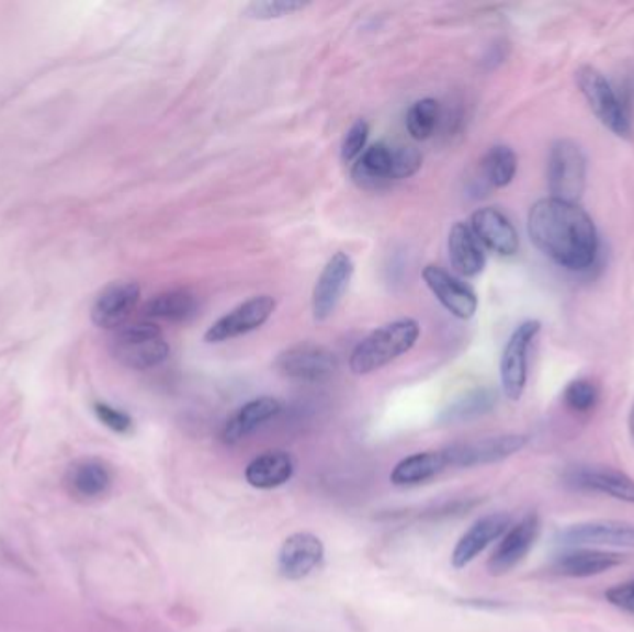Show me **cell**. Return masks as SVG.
Listing matches in <instances>:
<instances>
[{
    "label": "cell",
    "instance_id": "7c38bea8",
    "mask_svg": "<svg viewBox=\"0 0 634 632\" xmlns=\"http://www.w3.org/2000/svg\"><path fill=\"white\" fill-rule=\"evenodd\" d=\"M354 274L353 258L348 252H336L317 276L312 292V314L317 323L327 321L348 292Z\"/></svg>",
    "mask_w": 634,
    "mask_h": 632
},
{
    "label": "cell",
    "instance_id": "d4e9b609",
    "mask_svg": "<svg viewBox=\"0 0 634 632\" xmlns=\"http://www.w3.org/2000/svg\"><path fill=\"white\" fill-rule=\"evenodd\" d=\"M112 472L101 460H80L71 465L67 484L75 496L80 499H99L106 496L112 488Z\"/></svg>",
    "mask_w": 634,
    "mask_h": 632
},
{
    "label": "cell",
    "instance_id": "30bf717a",
    "mask_svg": "<svg viewBox=\"0 0 634 632\" xmlns=\"http://www.w3.org/2000/svg\"><path fill=\"white\" fill-rule=\"evenodd\" d=\"M276 308V301L270 295H258L249 298L246 303L236 306L233 311L219 317L216 323L210 325L204 332L206 343H225V341L249 335L258 330L263 323H268Z\"/></svg>",
    "mask_w": 634,
    "mask_h": 632
},
{
    "label": "cell",
    "instance_id": "603a6c76",
    "mask_svg": "<svg viewBox=\"0 0 634 632\" xmlns=\"http://www.w3.org/2000/svg\"><path fill=\"white\" fill-rule=\"evenodd\" d=\"M295 464L286 451H265L246 467V481L257 489L281 488L294 477Z\"/></svg>",
    "mask_w": 634,
    "mask_h": 632
},
{
    "label": "cell",
    "instance_id": "f1b7e54d",
    "mask_svg": "<svg viewBox=\"0 0 634 632\" xmlns=\"http://www.w3.org/2000/svg\"><path fill=\"white\" fill-rule=\"evenodd\" d=\"M440 121V102L437 99H421L414 102L407 114V131L414 139L426 142L432 137Z\"/></svg>",
    "mask_w": 634,
    "mask_h": 632
},
{
    "label": "cell",
    "instance_id": "52a82bcc",
    "mask_svg": "<svg viewBox=\"0 0 634 632\" xmlns=\"http://www.w3.org/2000/svg\"><path fill=\"white\" fill-rule=\"evenodd\" d=\"M275 368L282 376L301 382H325L340 368L335 352L324 346L303 341L287 347L276 357Z\"/></svg>",
    "mask_w": 634,
    "mask_h": 632
},
{
    "label": "cell",
    "instance_id": "44dd1931",
    "mask_svg": "<svg viewBox=\"0 0 634 632\" xmlns=\"http://www.w3.org/2000/svg\"><path fill=\"white\" fill-rule=\"evenodd\" d=\"M392 169H394V147L381 142L365 147L359 160L354 161L351 177L354 184L362 190H381L389 182H394Z\"/></svg>",
    "mask_w": 634,
    "mask_h": 632
},
{
    "label": "cell",
    "instance_id": "3957f363",
    "mask_svg": "<svg viewBox=\"0 0 634 632\" xmlns=\"http://www.w3.org/2000/svg\"><path fill=\"white\" fill-rule=\"evenodd\" d=\"M114 359L131 370H152L168 360L171 347L152 321L132 323L117 328L112 338Z\"/></svg>",
    "mask_w": 634,
    "mask_h": 632
},
{
    "label": "cell",
    "instance_id": "4fadbf2b",
    "mask_svg": "<svg viewBox=\"0 0 634 632\" xmlns=\"http://www.w3.org/2000/svg\"><path fill=\"white\" fill-rule=\"evenodd\" d=\"M540 532H542V519L536 512H529L518 523L510 526L488 561L490 575L501 577L512 572L516 566H520L534 548Z\"/></svg>",
    "mask_w": 634,
    "mask_h": 632
},
{
    "label": "cell",
    "instance_id": "d6a6232c",
    "mask_svg": "<svg viewBox=\"0 0 634 632\" xmlns=\"http://www.w3.org/2000/svg\"><path fill=\"white\" fill-rule=\"evenodd\" d=\"M421 153L414 147H394V169H392V179L405 180L410 179L421 169Z\"/></svg>",
    "mask_w": 634,
    "mask_h": 632
},
{
    "label": "cell",
    "instance_id": "4316f807",
    "mask_svg": "<svg viewBox=\"0 0 634 632\" xmlns=\"http://www.w3.org/2000/svg\"><path fill=\"white\" fill-rule=\"evenodd\" d=\"M497 405V394L491 388L473 390L469 394L462 395L453 405H449L442 414L443 421L455 424V421H469V419L480 418L488 411L494 410Z\"/></svg>",
    "mask_w": 634,
    "mask_h": 632
},
{
    "label": "cell",
    "instance_id": "83f0119b",
    "mask_svg": "<svg viewBox=\"0 0 634 632\" xmlns=\"http://www.w3.org/2000/svg\"><path fill=\"white\" fill-rule=\"evenodd\" d=\"M518 171V156L509 145H494L483 158V174L494 188H507Z\"/></svg>",
    "mask_w": 634,
    "mask_h": 632
},
{
    "label": "cell",
    "instance_id": "8fae6325",
    "mask_svg": "<svg viewBox=\"0 0 634 632\" xmlns=\"http://www.w3.org/2000/svg\"><path fill=\"white\" fill-rule=\"evenodd\" d=\"M564 483L579 492L601 494L634 505V478L609 465H571L564 472Z\"/></svg>",
    "mask_w": 634,
    "mask_h": 632
},
{
    "label": "cell",
    "instance_id": "7a4b0ae2",
    "mask_svg": "<svg viewBox=\"0 0 634 632\" xmlns=\"http://www.w3.org/2000/svg\"><path fill=\"white\" fill-rule=\"evenodd\" d=\"M421 335L419 323L412 317H401L375 328L372 335L365 336L359 346L354 347L349 359V368L354 375H370L383 370L403 354H407Z\"/></svg>",
    "mask_w": 634,
    "mask_h": 632
},
{
    "label": "cell",
    "instance_id": "836d02e7",
    "mask_svg": "<svg viewBox=\"0 0 634 632\" xmlns=\"http://www.w3.org/2000/svg\"><path fill=\"white\" fill-rule=\"evenodd\" d=\"M93 410H95L99 421L104 427H109L110 430L117 432V435H128L134 429V421H132L131 416L126 411L115 408V406L106 405V403H97L93 406Z\"/></svg>",
    "mask_w": 634,
    "mask_h": 632
},
{
    "label": "cell",
    "instance_id": "d6986e66",
    "mask_svg": "<svg viewBox=\"0 0 634 632\" xmlns=\"http://www.w3.org/2000/svg\"><path fill=\"white\" fill-rule=\"evenodd\" d=\"M622 555L603 549L575 548L553 562V573L568 579H588L611 572L622 564Z\"/></svg>",
    "mask_w": 634,
    "mask_h": 632
},
{
    "label": "cell",
    "instance_id": "2e32d148",
    "mask_svg": "<svg viewBox=\"0 0 634 632\" xmlns=\"http://www.w3.org/2000/svg\"><path fill=\"white\" fill-rule=\"evenodd\" d=\"M469 227L480 244L499 257H514L520 249L518 230L501 210L486 206L473 212Z\"/></svg>",
    "mask_w": 634,
    "mask_h": 632
},
{
    "label": "cell",
    "instance_id": "cb8c5ba5",
    "mask_svg": "<svg viewBox=\"0 0 634 632\" xmlns=\"http://www.w3.org/2000/svg\"><path fill=\"white\" fill-rule=\"evenodd\" d=\"M445 470H449V462L443 449L426 451V453L412 454V456L403 459L399 464L395 465L389 481L399 488L419 486V484L429 483L431 478L438 477Z\"/></svg>",
    "mask_w": 634,
    "mask_h": 632
},
{
    "label": "cell",
    "instance_id": "9a60e30c",
    "mask_svg": "<svg viewBox=\"0 0 634 632\" xmlns=\"http://www.w3.org/2000/svg\"><path fill=\"white\" fill-rule=\"evenodd\" d=\"M324 542L312 532H295L287 537L276 556V567L287 580L308 577L324 562Z\"/></svg>",
    "mask_w": 634,
    "mask_h": 632
},
{
    "label": "cell",
    "instance_id": "4dcf8cb0",
    "mask_svg": "<svg viewBox=\"0 0 634 632\" xmlns=\"http://www.w3.org/2000/svg\"><path fill=\"white\" fill-rule=\"evenodd\" d=\"M310 7L306 2L295 0H265V2H251L244 8V18L252 21H273V19L286 18L292 13L303 12Z\"/></svg>",
    "mask_w": 634,
    "mask_h": 632
},
{
    "label": "cell",
    "instance_id": "e0dca14e",
    "mask_svg": "<svg viewBox=\"0 0 634 632\" xmlns=\"http://www.w3.org/2000/svg\"><path fill=\"white\" fill-rule=\"evenodd\" d=\"M139 297L141 287L136 282H114L97 297L91 308V319L101 328L125 327L132 312L138 306Z\"/></svg>",
    "mask_w": 634,
    "mask_h": 632
},
{
    "label": "cell",
    "instance_id": "f546056e",
    "mask_svg": "<svg viewBox=\"0 0 634 632\" xmlns=\"http://www.w3.org/2000/svg\"><path fill=\"white\" fill-rule=\"evenodd\" d=\"M563 400L575 414H588L598 405V386L588 379H575L564 388Z\"/></svg>",
    "mask_w": 634,
    "mask_h": 632
},
{
    "label": "cell",
    "instance_id": "ba28073f",
    "mask_svg": "<svg viewBox=\"0 0 634 632\" xmlns=\"http://www.w3.org/2000/svg\"><path fill=\"white\" fill-rule=\"evenodd\" d=\"M555 540L569 548L634 549V523L620 519H590L564 527L555 534Z\"/></svg>",
    "mask_w": 634,
    "mask_h": 632
},
{
    "label": "cell",
    "instance_id": "8992f818",
    "mask_svg": "<svg viewBox=\"0 0 634 632\" xmlns=\"http://www.w3.org/2000/svg\"><path fill=\"white\" fill-rule=\"evenodd\" d=\"M540 321L529 319L521 323L510 336L503 354H501V388L507 399L520 400L525 394L527 379H529V351L539 336Z\"/></svg>",
    "mask_w": 634,
    "mask_h": 632
},
{
    "label": "cell",
    "instance_id": "6da1fadb",
    "mask_svg": "<svg viewBox=\"0 0 634 632\" xmlns=\"http://www.w3.org/2000/svg\"><path fill=\"white\" fill-rule=\"evenodd\" d=\"M527 233L542 255L569 271H587L598 258V228L579 204L540 199L529 210Z\"/></svg>",
    "mask_w": 634,
    "mask_h": 632
},
{
    "label": "cell",
    "instance_id": "7402d4cb",
    "mask_svg": "<svg viewBox=\"0 0 634 632\" xmlns=\"http://www.w3.org/2000/svg\"><path fill=\"white\" fill-rule=\"evenodd\" d=\"M449 260L456 273L462 276H477L483 273L486 266L485 251L480 241L473 234L472 227L466 223H455L448 239Z\"/></svg>",
    "mask_w": 634,
    "mask_h": 632
},
{
    "label": "cell",
    "instance_id": "ac0fdd59",
    "mask_svg": "<svg viewBox=\"0 0 634 632\" xmlns=\"http://www.w3.org/2000/svg\"><path fill=\"white\" fill-rule=\"evenodd\" d=\"M510 526H512V518L507 512L488 514L479 521H475L469 527V531L456 543L455 551L451 555L453 567L462 569L467 564H472L488 545L503 537L505 532L509 531Z\"/></svg>",
    "mask_w": 634,
    "mask_h": 632
},
{
    "label": "cell",
    "instance_id": "277c9868",
    "mask_svg": "<svg viewBox=\"0 0 634 632\" xmlns=\"http://www.w3.org/2000/svg\"><path fill=\"white\" fill-rule=\"evenodd\" d=\"M575 80L599 123L607 126L614 136L629 139L633 134V126L627 108L603 72H599L596 67H580L579 71L575 72Z\"/></svg>",
    "mask_w": 634,
    "mask_h": 632
},
{
    "label": "cell",
    "instance_id": "d590c367",
    "mask_svg": "<svg viewBox=\"0 0 634 632\" xmlns=\"http://www.w3.org/2000/svg\"><path fill=\"white\" fill-rule=\"evenodd\" d=\"M629 430H631V436L634 438V405L631 411H629Z\"/></svg>",
    "mask_w": 634,
    "mask_h": 632
},
{
    "label": "cell",
    "instance_id": "9c48e42d",
    "mask_svg": "<svg viewBox=\"0 0 634 632\" xmlns=\"http://www.w3.org/2000/svg\"><path fill=\"white\" fill-rule=\"evenodd\" d=\"M529 438L525 435L486 436L472 442H458L443 448L449 467H477L497 464L520 453Z\"/></svg>",
    "mask_w": 634,
    "mask_h": 632
},
{
    "label": "cell",
    "instance_id": "1f68e13d",
    "mask_svg": "<svg viewBox=\"0 0 634 632\" xmlns=\"http://www.w3.org/2000/svg\"><path fill=\"white\" fill-rule=\"evenodd\" d=\"M367 137H370L367 121L359 120L353 123V126L349 128L348 134L343 137V144H341V160L346 161V163L359 160L365 150V145H367Z\"/></svg>",
    "mask_w": 634,
    "mask_h": 632
},
{
    "label": "cell",
    "instance_id": "e575fe53",
    "mask_svg": "<svg viewBox=\"0 0 634 632\" xmlns=\"http://www.w3.org/2000/svg\"><path fill=\"white\" fill-rule=\"evenodd\" d=\"M604 599L611 602L612 607L634 616V579L612 586L604 591Z\"/></svg>",
    "mask_w": 634,
    "mask_h": 632
},
{
    "label": "cell",
    "instance_id": "ffe728a7",
    "mask_svg": "<svg viewBox=\"0 0 634 632\" xmlns=\"http://www.w3.org/2000/svg\"><path fill=\"white\" fill-rule=\"evenodd\" d=\"M282 411V403L275 397H258L241 406L240 410L234 411L233 418L228 419L222 430L223 442L233 443L246 440L254 430L275 419Z\"/></svg>",
    "mask_w": 634,
    "mask_h": 632
},
{
    "label": "cell",
    "instance_id": "484cf974",
    "mask_svg": "<svg viewBox=\"0 0 634 632\" xmlns=\"http://www.w3.org/2000/svg\"><path fill=\"white\" fill-rule=\"evenodd\" d=\"M197 314V297L188 290H171L150 298L145 305L147 321L184 323Z\"/></svg>",
    "mask_w": 634,
    "mask_h": 632
},
{
    "label": "cell",
    "instance_id": "5bb4252c",
    "mask_svg": "<svg viewBox=\"0 0 634 632\" xmlns=\"http://www.w3.org/2000/svg\"><path fill=\"white\" fill-rule=\"evenodd\" d=\"M421 276H423V281L431 290L432 295L440 301V305L451 316L467 321L477 314V308H479L477 293L473 292V287L467 286L466 282L456 279L455 274L449 273L440 266L429 263L423 269Z\"/></svg>",
    "mask_w": 634,
    "mask_h": 632
},
{
    "label": "cell",
    "instance_id": "5b68a950",
    "mask_svg": "<svg viewBox=\"0 0 634 632\" xmlns=\"http://www.w3.org/2000/svg\"><path fill=\"white\" fill-rule=\"evenodd\" d=\"M551 198L577 204L587 185V156L571 139H557L547 158Z\"/></svg>",
    "mask_w": 634,
    "mask_h": 632
}]
</instances>
